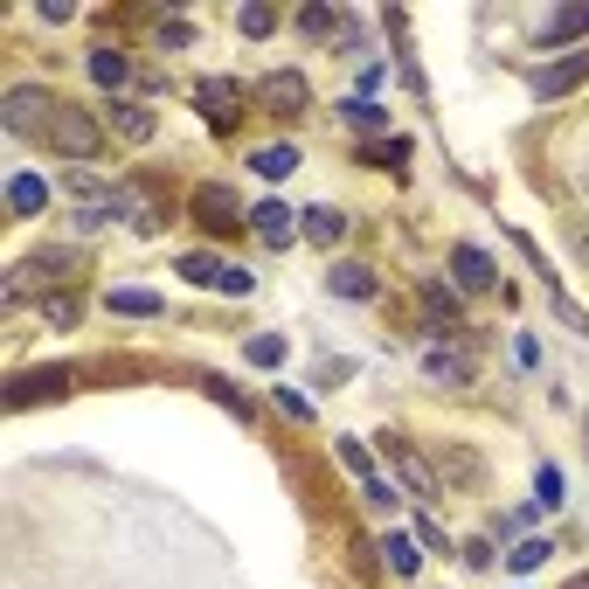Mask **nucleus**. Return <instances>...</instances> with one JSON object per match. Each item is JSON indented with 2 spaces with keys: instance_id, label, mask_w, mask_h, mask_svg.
<instances>
[{
  "instance_id": "obj_29",
  "label": "nucleus",
  "mask_w": 589,
  "mask_h": 589,
  "mask_svg": "<svg viewBox=\"0 0 589 589\" xmlns=\"http://www.w3.org/2000/svg\"><path fill=\"white\" fill-rule=\"evenodd\" d=\"M298 28H306L312 42H319V35H333V28H340V14H333V8H306V14H298Z\"/></svg>"
},
{
  "instance_id": "obj_17",
  "label": "nucleus",
  "mask_w": 589,
  "mask_h": 589,
  "mask_svg": "<svg viewBox=\"0 0 589 589\" xmlns=\"http://www.w3.org/2000/svg\"><path fill=\"white\" fill-rule=\"evenodd\" d=\"M292 167H298V146H257V154H250V174H263V181H284V174H292Z\"/></svg>"
},
{
  "instance_id": "obj_16",
  "label": "nucleus",
  "mask_w": 589,
  "mask_h": 589,
  "mask_svg": "<svg viewBox=\"0 0 589 589\" xmlns=\"http://www.w3.org/2000/svg\"><path fill=\"white\" fill-rule=\"evenodd\" d=\"M424 375H430V382H451V389H465V382H471V360H465V354H444V347H430V354H424Z\"/></svg>"
},
{
  "instance_id": "obj_31",
  "label": "nucleus",
  "mask_w": 589,
  "mask_h": 589,
  "mask_svg": "<svg viewBox=\"0 0 589 589\" xmlns=\"http://www.w3.org/2000/svg\"><path fill=\"white\" fill-rule=\"evenodd\" d=\"M360 160H375V167H403L409 160V139H389V146H368Z\"/></svg>"
},
{
  "instance_id": "obj_12",
  "label": "nucleus",
  "mask_w": 589,
  "mask_h": 589,
  "mask_svg": "<svg viewBox=\"0 0 589 589\" xmlns=\"http://www.w3.org/2000/svg\"><path fill=\"white\" fill-rule=\"evenodd\" d=\"M298 236L319 243V250H333V243L347 236V216H340L333 201H319V208H306V216H298Z\"/></svg>"
},
{
  "instance_id": "obj_27",
  "label": "nucleus",
  "mask_w": 589,
  "mask_h": 589,
  "mask_svg": "<svg viewBox=\"0 0 589 589\" xmlns=\"http://www.w3.org/2000/svg\"><path fill=\"white\" fill-rule=\"evenodd\" d=\"M424 306H430L437 319H444V327H458V298H451L444 284H424Z\"/></svg>"
},
{
  "instance_id": "obj_14",
  "label": "nucleus",
  "mask_w": 589,
  "mask_h": 589,
  "mask_svg": "<svg viewBox=\"0 0 589 589\" xmlns=\"http://www.w3.org/2000/svg\"><path fill=\"white\" fill-rule=\"evenodd\" d=\"M576 35H589V8H582V0H576V8H555V14L541 22V42H548V49H555V42H576Z\"/></svg>"
},
{
  "instance_id": "obj_28",
  "label": "nucleus",
  "mask_w": 589,
  "mask_h": 589,
  "mask_svg": "<svg viewBox=\"0 0 589 589\" xmlns=\"http://www.w3.org/2000/svg\"><path fill=\"white\" fill-rule=\"evenodd\" d=\"M535 492H541V506H562V492H568V479H562V471H555V465H541V471H535Z\"/></svg>"
},
{
  "instance_id": "obj_13",
  "label": "nucleus",
  "mask_w": 589,
  "mask_h": 589,
  "mask_svg": "<svg viewBox=\"0 0 589 589\" xmlns=\"http://www.w3.org/2000/svg\"><path fill=\"white\" fill-rule=\"evenodd\" d=\"M8 208H14V216H42V208H49V181L42 174H14L8 181Z\"/></svg>"
},
{
  "instance_id": "obj_33",
  "label": "nucleus",
  "mask_w": 589,
  "mask_h": 589,
  "mask_svg": "<svg viewBox=\"0 0 589 589\" xmlns=\"http://www.w3.org/2000/svg\"><path fill=\"white\" fill-rule=\"evenodd\" d=\"M568 589H589V576H576V582H568Z\"/></svg>"
},
{
  "instance_id": "obj_15",
  "label": "nucleus",
  "mask_w": 589,
  "mask_h": 589,
  "mask_svg": "<svg viewBox=\"0 0 589 589\" xmlns=\"http://www.w3.org/2000/svg\"><path fill=\"white\" fill-rule=\"evenodd\" d=\"M105 306L119 319H160V292H139V284H125V292H105Z\"/></svg>"
},
{
  "instance_id": "obj_4",
  "label": "nucleus",
  "mask_w": 589,
  "mask_h": 589,
  "mask_svg": "<svg viewBox=\"0 0 589 589\" xmlns=\"http://www.w3.org/2000/svg\"><path fill=\"white\" fill-rule=\"evenodd\" d=\"M195 105H201V119L216 125V132H236L243 125V84H230V77H208L195 90Z\"/></svg>"
},
{
  "instance_id": "obj_20",
  "label": "nucleus",
  "mask_w": 589,
  "mask_h": 589,
  "mask_svg": "<svg viewBox=\"0 0 589 589\" xmlns=\"http://www.w3.org/2000/svg\"><path fill=\"white\" fill-rule=\"evenodd\" d=\"M63 389H70V375H63V368H56V375H28V382L8 395V403H14V409H28V403H42V395H63Z\"/></svg>"
},
{
  "instance_id": "obj_7",
  "label": "nucleus",
  "mask_w": 589,
  "mask_h": 589,
  "mask_svg": "<svg viewBox=\"0 0 589 589\" xmlns=\"http://www.w3.org/2000/svg\"><path fill=\"white\" fill-rule=\"evenodd\" d=\"M576 84H589V49H576L568 63H541L535 70V98H568Z\"/></svg>"
},
{
  "instance_id": "obj_9",
  "label": "nucleus",
  "mask_w": 589,
  "mask_h": 589,
  "mask_svg": "<svg viewBox=\"0 0 589 589\" xmlns=\"http://www.w3.org/2000/svg\"><path fill=\"white\" fill-rule=\"evenodd\" d=\"M382 444H389V458H395V471L409 479L416 500H437V471H430L424 458H416V444H409V437H382Z\"/></svg>"
},
{
  "instance_id": "obj_22",
  "label": "nucleus",
  "mask_w": 589,
  "mask_h": 589,
  "mask_svg": "<svg viewBox=\"0 0 589 589\" xmlns=\"http://www.w3.org/2000/svg\"><path fill=\"white\" fill-rule=\"evenodd\" d=\"M90 77H98L105 90H119V84L132 77V63H125V56H119V49H90Z\"/></svg>"
},
{
  "instance_id": "obj_19",
  "label": "nucleus",
  "mask_w": 589,
  "mask_h": 589,
  "mask_svg": "<svg viewBox=\"0 0 589 589\" xmlns=\"http://www.w3.org/2000/svg\"><path fill=\"white\" fill-rule=\"evenodd\" d=\"M111 125H119L125 139H154V111H146V105H125V98H111Z\"/></svg>"
},
{
  "instance_id": "obj_23",
  "label": "nucleus",
  "mask_w": 589,
  "mask_h": 589,
  "mask_svg": "<svg viewBox=\"0 0 589 589\" xmlns=\"http://www.w3.org/2000/svg\"><path fill=\"white\" fill-rule=\"evenodd\" d=\"M382 555H389V568H395V576H416V568H424V541L389 535V548H382Z\"/></svg>"
},
{
  "instance_id": "obj_21",
  "label": "nucleus",
  "mask_w": 589,
  "mask_h": 589,
  "mask_svg": "<svg viewBox=\"0 0 589 589\" xmlns=\"http://www.w3.org/2000/svg\"><path fill=\"white\" fill-rule=\"evenodd\" d=\"M340 119H347L354 132H389V111L375 98H347V105H340Z\"/></svg>"
},
{
  "instance_id": "obj_6",
  "label": "nucleus",
  "mask_w": 589,
  "mask_h": 589,
  "mask_svg": "<svg viewBox=\"0 0 589 589\" xmlns=\"http://www.w3.org/2000/svg\"><path fill=\"white\" fill-rule=\"evenodd\" d=\"M195 216H201V230H222V236H230V230H243V208H236V195H230V187H216V181H208V187H195Z\"/></svg>"
},
{
  "instance_id": "obj_18",
  "label": "nucleus",
  "mask_w": 589,
  "mask_h": 589,
  "mask_svg": "<svg viewBox=\"0 0 589 589\" xmlns=\"http://www.w3.org/2000/svg\"><path fill=\"white\" fill-rule=\"evenodd\" d=\"M327 284H333L340 298H375V271H368V263H333Z\"/></svg>"
},
{
  "instance_id": "obj_3",
  "label": "nucleus",
  "mask_w": 589,
  "mask_h": 589,
  "mask_svg": "<svg viewBox=\"0 0 589 589\" xmlns=\"http://www.w3.org/2000/svg\"><path fill=\"white\" fill-rule=\"evenodd\" d=\"M181 278L201 284V292H230V298H250L257 292V278L243 271V263H222V257H208V250H187L181 257Z\"/></svg>"
},
{
  "instance_id": "obj_25",
  "label": "nucleus",
  "mask_w": 589,
  "mask_h": 589,
  "mask_svg": "<svg viewBox=\"0 0 589 589\" xmlns=\"http://www.w3.org/2000/svg\"><path fill=\"white\" fill-rule=\"evenodd\" d=\"M340 465H347L360 486H375V458H368V444H360V437H340Z\"/></svg>"
},
{
  "instance_id": "obj_2",
  "label": "nucleus",
  "mask_w": 589,
  "mask_h": 589,
  "mask_svg": "<svg viewBox=\"0 0 589 589\" xmlns=\"http://www.w3.org/2000/svg\"><path fill=\"white\" fill-rule=\"evenodd\" d=\"M56 105H63L56 90H42V84H14L8 98H0V125H8V132H42V139H49Z\"/></svg>"
},
{
  "instance_id": "obj_1",
  "label": "nucleus",
  "mask_w": 589,
  "mask_h": 589,
  "mask_svg": "<svg viewBox=\"0 0 589 589\" xmlns=\"http://www.w3.org/2000/svg\"><path fill=\"white\" fill-rule=\"evenodd\" d=\"M49 146H56V154H70V160H98V154H105V125H98V111H84V105H56V119H49Z\"/></svg>"
},
{
  "instance_id": "obj_26",
  "label": "nucleus",
  "mask_w": 589,
  "mask_h": 589,
  "mask_svg": "<svg viewBox=\"0 0 589 589\" xmlns=\"http://www.w3.org/2000/svg\"><path fill=\"white\" fill-rule=\"evenodd\" d=\"M548 555H555V548H548V541H520V548H513V555H506V568H513V576H535V568H541Z\"/></svg>"
},
{
  "instance_id": "obj_8",
  "label": "nucleus",
  "mask_w": 589,
  "mask_h": 589,
  "mask_svg": "<svg viewBox=\"0 0 589 589\" xmlns=\"http://www.w3.org/2000/svg\"><path fill=\"white\" fill-rule=\"evenodd\" d=\"M263 105L284 111V119H298V111L312 105V84L298 77V70H278V77H263Z\"/></svg>"
},
{
  "instance_id": "obj_32",
  "label": "nucleus",
  "mask_w": 589,
  "mask_h": 589,
  "mask_svg": "<svg viewBox=\"0 0 589 589\" xmlns=\"http://www.w3.org/2000/svg\"><path fill=\"white\" fill-rule=\"evenodd\" d=\"M368 506H382V513H389V506H403V492H395L389 479H375V486H368Z\"/></svg>"
},
{
  "instance_id": "obj_11",
  "label": "nucleus",
  "mask_w": 589,
  "mask_h": 589,
  "mask_svg": "<svg viewBox=\"0 0 589 589\" xmlns=\"http://www.w3.org/2000/svg\"><path fill=\"white\" fill-rule=\"evenodd\" d=\"M451 271H458L465 292H492V284H500V271H492V257L479 243H458V250H451Z\"/></svg>"
},
{
  "instance_id": "obj_24",
  "label": "nucleus",
  "mask_w": 589,
  "mask_h": 589,
  "mask_svg": "<svg viewBox=\"0 0 589 589\" xmlns=\"http://www.w3.org/2000/svg\"><path fill=\"white\" fill-rule=\"evenodd\" d=\"M243 360H250V368H278V360H284V333H257V340H243Z\"/></svg>"
},
{
  "instance_id": "obj_30",
  "label": "nucleus",
  "mask_w": 589,
  "mask_h": 589,
  "mask_svg": "<svg viewBox=\"0 0 589 589\" xmlns=\"http://www.w3.org/2000/svg\"><path fill=\"white\" fill-rule=\"evenodd\" d=\"M236 28H243V35H271V28H278V14H271V8H243V14H236Z\"/></svg>"
},
{
  "instance_id": "obj_5",
  "label": "nucleus",
  "mask_w": 589,
  "mask_h": 589,
  "mask_svg": "<svg viewBox=\"0 0 589 589\" xmlns=\"http://www.w3.org/2000/svg\"><path fill=\"white\" fill-rule=\"evenodd\" d=\"M70 263H77V257H63V250H42V257H28V263H22V271H14V278H8V306H22V298H28V292H42V284H56L49 271H70Z\"/></svg>"
},
{
  "instance_id": "obj_10",
  "label": "nucleus",
  "mask_w": 589,
  "mask_h": 589,
  "mask_svg": "<svg viewBox=\"0 0 589 589\" xmlns=\"http://www.w3.org/2000/svg\"><path fill=\"white\" fill-rule=\"evenodd\" d=\"M250 230L271 243V250H284V243H298V216L284 201H263V208H250Z\"/></svg>"
}]
</instances>
